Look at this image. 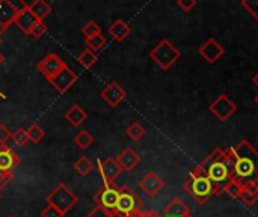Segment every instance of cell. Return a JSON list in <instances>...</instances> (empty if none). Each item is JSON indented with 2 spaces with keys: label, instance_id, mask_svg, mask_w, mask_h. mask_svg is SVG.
<instances>
[{
  "label": "cell",
  "instance_id": "obj_1",
  "mask_svg": "<svg viewBox=\"0 0 258 217\" xmlns=\"http://www.w3.org/2000/svg\"><path fill=\"white\" fill-rule=\"evenodd\" d=\"M234 165L236 157L233 153V147L230 148H215L198 166L212 181L215 187V196H221L224 193L225 186L234 180Z\"/></svg>",
  "mask_w": 258,
  "mask_h": 217
},
{
  "label": "cell",
  "instance_id": "obj_2",
  "mask_svg": "<svg viewBox=\"0 0 258 217\" xmlns=\"http://www.w3.org/2000/svg\"><path fill=\"white\" fill-rule=\"evenodd\" d=\"M236 157L234 165V180L242 186L254 184L258 181V151L254 145L243 139L233 147Z\"/></svg>",
  "mask_w": 258,
  "mask_h": 217
},
{
  "label": "cell",
  "instance_id": "obj_3",
  "mask_svg": "<svg viewBox=\"0 0 258 217\" xmlns=\"http://www.w3.org/2000/svg\"><path fill=\"white\" fill-rule=\"evenodd\" d=\"M183 189L200 204L204 205L207 204L213 196H215V187L212 184V181L209 180V177L197 166L189 177L186 178V181L183 183Z\"/></svg>",
  "mask_w": 258,
  "mask_h": 217
},
{
  "label": "cell",
  "instance_id": "obj_4",
  "mask_svg": "<svg viewBox=\"0 0 258 217\" xmlns=\"http://www.w3.org/2000/svg\"><path fill=\"white\" fill-rule=\"evenodd\" d=\"M181 57L180 48H177L169 39H162L150 51V59L163 71H168L178 59Z\"/></svg>",
  "mask_w": 258,
  "mask_h": 217
},
{
  "label": "cell",
  "instance_id": "obj_5",
  "mask_svg": "<svg viewBox=\"0 0 258 217\" xmlns=\"http://www.w3.org/2000/svg\"><path fill=\"white\" fill-rule=\"evenodd\" d=\"M45 202L47 205H53L54 208H57L65 216L79 202V196L71 189H68L67 184L60 183L45 196Z\"/></svg>",
  "mask_w": 258,
  "mask_h": 217
},
{
  "label": "cell",
  "instance_id": "obj_6",
  "mask_svg": "<svg viewBox=\"0 0 258 217\" xmlns=\"http://www.w3.org/2000/svg\"><path fill=\"white\" fill-rule=\"evenodd\" d=\"M237 104L227 95V94H221L216 97V100L213 103H210L209 106V112L219 121V122H227L236 112H237Z\"/></svg>",
  "mask_w": 258,
  "mask_h": 217
},
{
  "label": "cell",
  "instance_id": "obj_7",
  "mask_svg": "<svg viewBox=\"0 0 258 217\" xmlns=\"http://www.w3.org/2000/svg\"><path fill=\"white\" fill-rule=\"evenodd\" d=\"M118 198H119V187L112 184V186H103L92 196V201L95 202V207L101 208L106 213H110L116 210Z\"/></svg>",
  "mask_w": 258,
  "mask_h": 217
},
{
  "label": "cell",
  "instance_id": "obj_8",
  "mask_svg": "<svg viewBox=\"0 0 258 217\" xmlns=\"http://www.w3.org/2000/svg\"><path fill=\"white\" fill-rule=\"evenodd\" d=\"M142 205H144L142 199L135 193V190L130 186H121L119 187V198H118V204H116V211L128 216L133 211L141 210Z\"/></svg>",
  "mask_w": 258,
  "mask_h": 217
},
{
  "label": "cell",
  "instance_id": "obj_9",
  "mask_svg": "<svg viewBox=\"0 0 258 217\" xmlns=\"http://www.w3.org/2000/svg\"><path fill=\"white\" fill-rule=\"evenodd\" d=\"M68 65L65 63V60L57 56L56 53H48L45 54L38 63H36V69L47 79L51 80L56 74H59L63 68H67Z\"/></svg>",
  "mask_w": 258,
  "mask_h": 217
},
{
  "label": "cell",
  "instance_id": "obj_10",
  "mask_svg": "<svg viewBox=\"0 0 258 217\" xmlns=\"http://www.w3.org/2000/svg\"><path fill=\"white\" fill-rule=\"evenodd\" d=\"M97 169H98V174H100L104 186L115 184V180L122 172V168L119 166V163L113 157H107L104 160H98L97 162Z\"/></svg>",
  "mask_w": 258,
  "mask_h": 217
},
{
  "label": "cell",
  "instance_id": "obj_11",
  "mask_svg": "<svg viewBox=\"0 0 258 217\" xmlns=\"http://www.w3.org/2000/svg\"><path fill=\"white\" fill-rule=\"evenodd\" d=\"M26 2L15 0H0V29L5 32L11 24H14L17 14L26 6Z\"/></svg>",
  "mask_w": 258,
  "mask_h": 217
},
{
  "label": "cell",
  "instance_id": "obj_12",
  "mask_svg": "<svg viewBox=\"0 0 258 217\" xmlns=\"http://www.w3.org/2000/svg\"><path fill=\"white\" fill-rule=\"evenodd\" d=\"M100 97L110 107H118L127 98V91L118 82H110L101 89Z\"/></svg>",
  "mask_w": 258,
  "mask_h": 217
},
{
  "label": "cell",
  "instance_id": "obj_13",
  "mask_svg": "<svg viewBox=\"0 0 258 217\" xmlns=\"http://www.w3.org/2000/svg\"><path fill=\"white\" fill-rule=\"evenodd\" d=\"M200 56L210 65H215L224 54H225V48L215 39V38H209L200 48H198Z\"/></svg>",
  "mask_w": 258,
  "mask_h": 217
},
{
  "label": "cell",
  "instance_id": "obj_14",
  "mask_svg": "<svg viewBox=\"0 0 258 217\" xmlns=\"http://www.w3.org/2000/svg\"><path fill=\"white\" fill-rule=\"evenodd\" d=\"M139 187L141 190L150 196V198H156L163 189H165V181L162 177H159L156 172H148L141 181H139Z\"/></svg>",
  "mask_w": 258,
  "mask_h": 217
},
{
  "label": "cell",
  "instance_id": "obj_15",
  "mask_svg": "<svg viewBox=\"0 0 258 217\" xmlns=\"http://www.w3.org/2000/svg\"><path fill=\"white\" fill-rule=\"evenodd\" d=\"M77 74L70 68V66H67V68H63L59 74H56L51 80H48L50 82V85L59 92V94H65L76 82H77Z\"/></svg>",
  "mask_w": 258,
  "mask_h": 217
},
{
  "label": "cell",
  "instance_id": "obj_16",
  "mask_svg": "<svg viewBox=\"0 0 258 217\" xmlns=\"http://www.w3.org/2000/svg\"><path fill=\"white\" fill-rule=\"evenodd\" d=\"M20 156L9 145H0V172L12 174L20 165Z\"/></svg>",
  "mask_w": 258,
  "mask_h": 217
},
{
  "label": "cell",
  "instance_id": "obj_17",
  "mask_svg": "<svg viewBox=\"0 0 258 217\" xmlns=\"http://www.w3.org/2000/svg\"><path fill=\"white\" fill-rule=\"evenodd\" d=\"M36 23H38V20H36V17L32 14V11L29 9L27 5L17 14L15 21H14V24H17V27H18L23 33H26V35H30L32 29L36 26Z\"/></svg>",
  "mask_w": 258,
  "mask_h": 217
},
{
  "label": "cell",
  "instance_id": "obj_18",
  "mask_svg": "<svg viewBox=\"0 0 258 217\" xmlns=\"http://www.w3.org/2000/svg\"><path fill=\"white\" fill-rule=\"evenodd\" d=\"M116 162L119 163V166L122 168V171H133L139 163H141V157L138 156V153L132 148H125L119 153V156L116 157Z\"/></svg>",
  "mask_w": 258,
  "mask_h": 217
},
{
  "label": "cell",
  "instance_id": "obj_19",
  "mask_svg": "<svg viewBox=\"0 0 258 217\" xmlns=\"http://www.w3.org/2000/svg\"><path fill=\"white\" fill-rule=\"evenodd\" d=\"M107 32H109V35H110L116 42H122V41H125V39L130 36L132 27H130V24H127L122 18H118V20H115V21L109 26Z\"/></svg>",
  "mask_w": 258,
  "mask_h": 217
},
{
  "label": "cell",
  "instance_id": "obj_20",
  "mask_svg": "<svg viewBox=\"0 0 258 217\" xmlns=\"http://www.w3.org/2000/svg\"><path fill=\"white\" fill-rule=\"evenodd\" d=\"M190 214V208L181 198H174L165 208L163 217H187Z\"/></svg>",
  "mask_w": 258,
  "mask_h": 217
},
{
  "label": "cell",
  "instance_id": "obj_21",
  "mask_svg": "<svg viewBox=\"0 0 258 217\" xmlns=\"http://www.w3.org/2000/svg\"><path fill=\"white\" fill-rule=\"evenodd\" d=\"M65 119L68 121V124H71L73 127H80L86 119H88V112L77 103H74L67 112H65Z\"/></svg>",
  "mask_w": 258,
  "mask_h": 217
},
{
  "label": "cell",
  "instance_id": "obj_22",
  "mask_svg": "<svg viewBox=\"0 0 258 217\" xmlns=\"http://www.w3.org/2000/svg\"><path fill=\"white\" fill-rule=\"evenodd\" d=\"M27 6L32 11V14L36 17L38 21H44L51 12V5L47 3L45 0H33V2L27 3Z\"/></svg>",
  "mask_w": 258,
  "mask_h": 217
},
{
  "label": "cell",
  "instance_id": "obj_23",
  "mask_svg": "<svg viewBox=\"0 0 258 217\" xmlns=\"http://www.w3.org/2000/svg\"><path fill=\"white\" fill-rule=\"evenodd\" d=\"M74 171L80 175V177H88L92 171H94V163L89 160V157L82 156L74 162Z\"/></svg>",
  "mask_w": 258,
  "mask_h": 217
},
{
  "label": "cell",
  "instance_id": "obj_24",
  "mask_svg": "<svg viewBox=\"0 0 258 217\" xmlns=\"http://www.w3.org/2000/svg\"><path fill=\"white\" fill-rule=\"evenodd\" d=\"M242 202L248 207H252L258 202V187L254 184H248L243 187V193L240 196Z\"/></svg>",
  "mask_w": 258,
  "mask_h": 217
},
{
  "label": "cell",
  "instance_id": "obj_25",
  "mask_svg": "<svg viewBox=\"0 0 258 217\" xmlns=\"http://www.w3.org/2000/svg\"><path fill=\"white\" fill-rule=\"evenodd\" d=\"M98 57H97V53H94L92 50L86 48L83 50L79 56H77V62L80 63V66H83L85 69H91L95 63H97Z\"/></svg>",
  "mask_w": 258,
  "mask_h": 217
},
{
  "label": "cell",
  "instance_id": "obj_26",
  "mask_svg": "<svg viewBox=\"0 0 258 217\" xmlns=\"http://www.w3.org/2000/svg\"><path fill=\"white\" fill-rule=\"evenodd\" d=\"M73 142L80 148V150H88L92 143H94V137L88 130H80L74 137Z\"/></svg>",
  "mask_w": 258,
  "mask_h": 217
},
{
  "label": "cell",
  "instance_id": "obj_27",
  "mask_svg": "<svg viewBox=\"0 0 258 217\" xmlns=\"http://www.w3.org/2000/svg\"><path fill=\"white\" fill-rule=\"evenodd\" d=\"M147 134V130H145V127L142 125V124H139L138 121H135V122H132L128 127H127V136L132 139V140H141L144 136Z\"/></svg>",
  "mask_w": 258,
  "mask_h": 217
},
{
  "label": "cell",
  "instance_id": "obj_28",
  "mask_svg": "<svg viewBox=\"0 0 258 217\" xmlns=\"http://www.w3.org/2000/svg\"><path fill=\"white\" fill-rule=\"evenodd\" d=\"M243 187H245V186H242L239 181L231 180V181L225 186L224 193H227L231 199H240V196H242V193H243Z\"/></svg>",
  "mask_w": 258,
  "mask_h": 217
},
{
  "label": "cell",
  "instance_id": "obj_29",
  "mask_svg": "<svg viewBox=\"0 0 258 217\" xmlns=\"http://www.w3.org/2000/svg\"><path fill=\"white\" fill-rule=\"evenodd\" d=\"M85 44L88 45L89 50H92L94 53H97V51H100V50L107 44V39H106V36H103V33H100V35H97V36L86 38V39H85Z\"/></svg>",
  "mask_w": 258,
  "mask_h": 217
},
{
  "label": "cell",
  "instance_id": "obj_30",
  "mask_svg": "<svg viewBox=\"0 0 258 217\" xmlns=\"http://www.w3.org/2000/svg\"><path fill=\"white\" fill-rule=\"evenodd\" d=\"M80 32H82V35H83L85 39H86V38H92V36L100 35V33H101V27H100V24H98L97 21L89 20V21H86V23L83 24V27H82Z\"/></svg>",
  "mask_w": 258,
  "mask_h": 217
},
{
  "label": "cell",
  "instance_id": "obj_31",
  "mask_svg": "<svg viewBox=\"0 0 258 217\" xmlns=\"http://www.w3.org/2000/svg\"><path fill=\"white\" fill-rule=\"evenodd\" d=\"M27 136H29V142L32 143H39L44 137H45V131L41 128L39 124H32L29 128H27Z\"/></svg>",
  "mask_w": 258,
  "mask_h": 217
},
{
  "label": "cell",
  "instance_id": "obj_32",
  "mask_svg": "<svg viewBox=\"0 0 258 217\" xmlns=\"http://www.w3.org/2000/svg\"><path fill=\"white\" fill-rule=\"evenodd\" d=\"M11 140L17 145V147H20V148H23L27 142H29V136H27V128H23V127H20V128H17L15 131H12V136H11Z\"/></svg>",
  "mask_w": 258,
  "mask_h": 217
},
{
  "label": "cell",
  "instance_id": "obj_33",
  "mask_svg": "<svg viewBox=\"0 0 258 217\" xmlns=\"http://www.w3.org/2000/svg\"><path fill=\"white\" fill-rule=\"evenodd\" d=\"M47 30H48V27H47L45 21H38L36 26L32 29V32H30L29 36H32V38H35V39H39V38H42V36L47 33Z\"/></svg>",
  "mask_w": 258,
  "mask_h": 217
},
{
  "label": "cell",
  "instance_id": "obj_34",
  "mask_svg": "<svg viewBox=\"0 0 258 217\" xmlns=\"http://www.w3.org/2000/svg\"><path fill=\"white\" fill-rule=\"evenodd\" d=\"M242 8L246 9L255 20H258V0H242Z\"/></svg>",
  "mask_w": 258,
  "mask_h": 217
},
{
  "label": "cell",
  "instance_id": "obj_35",
  "mask_svg": "<svg viewBox=\"0 0 258 217\" xmlns=\"http://www.w3.org/2000/svg\"><path fill=\"white\" fill-rule=\"evenodd\" d=\"M177 6L183 12H190L197 6V0H177Z\"/></svg>",
  "mask_w": 258,
  "mask_h": 217
},
{
  "label": "cell",
  "instance_id": "obj_36",
  "mask_svg": "<svg viewBox=\"0 0 258 217\" xmlns=\"http://www.w3.org/2000/svg\"><path fill=\"white\" fill-rule=\"evenodd\" d=\"M41 217H63V214H62L57 208H54L53 205H47V207L41 211Z\"/></svg>",
  "mask_w": 258,
  "mask_h": 217
},
{
  "label": "cell",
  "instance_id": "obj_37",
  "mask_svg": "<svg viewBox=\"0 0 258 217\" xmlns=\"http://www.w3.org/2000/svg\"><path fill=\"white\" fill-rule=\"evenodd\" d=\"M12 133L9 131V128L3 124H0V145H6L8 140L11 139Z\"/></svg>",
  "mask_w": 258,
  "mask_h": 217
},
{
  "label": "cell",
  "instance_id": "obj_38",
  "mask_svg": "<svg viewBox=\"0 0 258 217\" xmlns=\"http://www.w3.org/2000/svg\"><path fill=\"white\" fill-rule=\"evenodd\" d=\"M12 180H14V175H12V174L0 172V192H2V189H5Z\"/></svg>",
  "mask_w": 258,
  "mask_h": 217
},
{
  "label": "cell",
  "instance_id": "obj_39",
  "mask_svg": "<svg viewBox=\"0 0 258 217\" xmlns=\"http://www.w3.org/2000/svg\"><path fill=\"white\" fill-rule=\"evenodd\" d=\"M85 217H109L107 216V213L106 211H103L101 208H98V207H94L88 214Z\"/></svg>",
  "mask_w": 258,
  "mask_h": 217
},
{
  "label": "cell",
  "instance_id": "obj_40",
  "mask_svg": "<svg viewBox=\"0 0 258 217\" xmlns=\"http://www.w3.org/2000/svg\"><path fill=\"white\" fill-rule=\"evenodd\" d=\"M144 217H162V214L157 213L156 210H148V211H144Z\"/></svg>",
  "mask_w": 258,
  "mask_h": 217
},
{
  "label": "cell",
  "instance_id": "obj_41",
  "mask_svg": "<svg viewBox=\"0 0 258 217\" xmlns=\"http://www.w3.org/2000/svg\"><path fill=\"white\" fill-rule=\"evenodd\" d=\"M107 216L109 217H127L125 214H122V213H119V211H110V213H107Z\"/></svg>",
  "mask_w": 258,
  "mask_h": 217
},
{
  "label": "cell",
  "instance_id": "obj_42",
  "mask_svg": "<svg viewBox=\"0 0 258 217\" xmlns=\"http://www.w3.org/2000/svg\"><path fill=\"white\" fill-rule=\"evenodd\" d=\"M127 217H144V211H141V210H138V211H133L132 214H128Z\"/></svg>",
  "mask_w": 258,
  "mask_h": 217
},
{
  "label": "cell",
  "instance_id": "obj_43",
  "mask_svg": "<svg viewBox=\"0 0 258 217\" xmlns=\"http://www.w3.org/2000/svg\"><path fill=\"white\" fill-rule=\"evenodd\" d=\"M252 83H254V85L258 88V71L254 74V76H252Z\"/></svg>",
  "mask_w": 258,
  "mask_h": 217
},
{
  "label": "cell",
  "instance_id": "obj_44",
  "mask_svg": "<svg viewBox=\"0 0 258 217\" xmlns=\"http://www.w3.org/2000/svg\"><path fill=\"white\" fill-rule=\"evenodd\" d=\"M3 60H5V56H3V54H2V53H0V65H2V63H3Z\"/></svg>",
  "mask_w": 258,
  "mask_h": 217
},
{
  "label": "cell",
  "instance_id": "obj_45",
  "mask_svg": "<svg viewBox=\"0 0 258 217\" xmlns=\"http://www.w3.org/2000/svg\"><path fill=\"white\" fill-rule=\"evenodd\" d=\"M254 101H255V104H257V106H258V92H257V95L254 97Z\"/></svg>",
  "mask_w": 258,
  "mask_h": 217
},
{
  "label": "cell",
  "instance_id": "obj_46",
  "mask_svg": "<svg viewBox=\"0 0 258 217\" xmlns=\"http://www.w3.org/2000/svg\"><path fill=\"white\" fill-rule=\"evenodd\" d=\"M0 97H2V98H6V97H5V94H2V92H0Z\"/></svg>",
  "mask_w": 258,
  "mask_h": 217
},
{
  "label": "cell",
  "instance_id": "obj_47",
  "mask_svg": "<svg viewBox=\"0 0 258 217\" xmlns=\"http://www.w3.org/2000/svg\"><path fill=\"white\" fill-rule=\"evenodd\" d=\"M0 44H2V35H0Z\"/></svg>",
  "mask_w": 258,
  "mask_h": 217
},
{
  "label": "cell",
  "instance_id": "obj_48",
  "mask_svg": "<svg viewBox=\"0 0 258 217\" xmlns=\"http://www.w3.org/2000/svg\"><path fill=\"white\" fill-rule=\"evenodd\" d=\"M0 201H2V193H0Z\"/></svg>",
  "mask_w": 258,
  "mask_h": 217
},
{
  "label": "cell",
  "instance_id": "obj_49",
  "mask_svg": "<svg viewBox=\"0 0 258 217\" xmlns=\"http://www.w3.org/2000/svg\"><path fill=\"white\" fill-rule=\"evenodd\" d=\"M187 217H194V216H192V214H189V216H187Z\"/></svg>",
  "mask_w": 258,
  "mask_h": 217
},
{
  "label": "cell",
  "instance_id": "obj_50",
  "mask_svg": "<svg viewBox=\"0 0 258 217\" xmlns=\"http://www.w3.org/2000/svg\"><path fill=\"white\" fill-rule=\"evenodd\" d=\"M8 217H15V216H8Z\"/></svg>",
  "mask_w": 258,
  "mask_h": 217
}]
</instances>
